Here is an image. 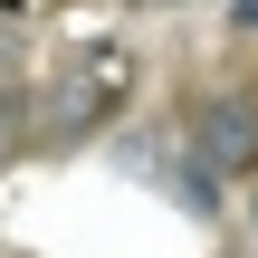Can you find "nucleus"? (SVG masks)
Here are the masks:
<instances>
[{"label":"nucleus","mask_w":258,"mask_h":258,"mask_svg":"<svg viewBox=\"0 0 258 258\" xmlns=\"http://www.w3.org/2000/svg\"><path fill=\"white\" fill-rule=\"evenodd\" d=\"M182 153L220 182V172H258V96H201L182 115Z\"/></svg>","instance_id":"1"},{"label":"nucleus","mask_w":258,"mask_h":258,"mask_svg":"<svg viewBox=\"0 0 258 258\" xmlns=\"http://www.w3.org/2000/svg\"><path fill=\"white\" fill-rule=\"evenodd\" d=\"M230 29H239V38H258V0H230Z\"/></svg>","instance_id":"2"},{"label":"nucleus","mask_w":258,"mask_h":258,"mask_svg":"<svg viewBox=\"0 0 258 258\" xmlns=\"http://www.w3.org/2000/svg\"><path fill=\"white\" fill-rule=\"evenodd\" d=\"M249 239H258V172H249Z\"/></svg>","instance_id":"3"}]
</instances>
